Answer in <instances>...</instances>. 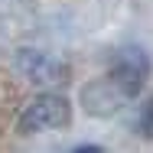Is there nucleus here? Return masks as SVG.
<instances>
[{"mask_svg": "<svg viewBox=\"0 0 153 153\" xmlns=\"http://www.w3.org/2000/svg\"><path fill=\"white\" fill-rule=\"evenodd\" d=\"M137 127H140V134H143L147 140H153V98L140 108V114H137Z\"/></svg>", "mask_w": 153, "mask_h": 153, "instance_id": "nucleus-5", "label": "nucleus"}, {"mask_svg": "<svg viewBox=\"0 0 153 153\" xmlns=\"http://www.w3.org/2000/svg\"><path fill=\"white\" fill-rule=\"evenodd\" d=\"M68 124H72V104H68V98L56 94V91H42L23 108V114L16 121V130L23 137H30V134L59 130V127H68Z\"/></svg>", "mask_w": 153, "mask_h": 153, "instance_id": "nucleus-1", "label": "nucleus"}, {"mask_svg": "<svg viewBox=\"0 0 153 153\" xmlns=\"http://www.w3.org/2000/svg\"><path fill=\"white\" fill-rule=\"evenodd\" d=\"M127 101H130V94L117 85L114 75L94 78V82H88V85L82 88V104H85V111L94 114V117H111V114H117Z\"/></svg>", "mask_w": 153, "mask_h": 153, "instance_id": "nucleus-2", "label": "nucleus"}, {"mask_svg": "<svg viewBox=\"0 0 153 153\" xmlns=\"http://www.w3.org/2000/svg\"><path fill=\"white\" fill-rule=\"evenodd\" d=\"M108 75H114L124 91L130 98H137L140 88L147 85V78H150V56L140 46H127V49H121L114 56V65H111Z\"/></svg>", "mask_w": 153, "mask_h": 153, "instance_id": "nucleus-3", "label": "nucleus"}, {"mask_svg": "<svg viewBox=\"0 0 153 153\" xmlns=\"http://www.w3.org/2000/svg\"><path fill=\"white\" fill-rule=\"evenodd\" d=\"M16 65H20V72L36 82V85H65L68 82V65L59 62L56 56H49V52H39V49H20L16 52Z\"/></svg>", "mask_w": 153, "mask_h": 153, "instance_id": "nucleus-4", "label": "nucleus"}]
</instances>
